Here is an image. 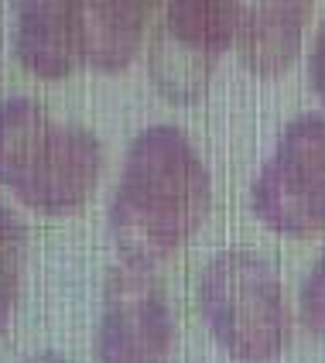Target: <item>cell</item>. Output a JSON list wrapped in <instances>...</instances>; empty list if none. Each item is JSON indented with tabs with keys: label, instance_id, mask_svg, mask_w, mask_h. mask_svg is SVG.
<instances>
[{
	"label": "cell",
	"instance_id": "6da1fadb",
	"mask_svg": "<svg viewBox=\"0 0 325 363\" xmlns=\"http://www.w3.org/2000/svg\"><path fill=\"white\" fill-rule=\"evenodd\" d=\"M212 182L192 134L178 123H151L134 134L110 199V233L127 261L161 264L199 233Z\"/></svg>",
	"mask_w": 325,
	"mask_h": 363
},
{
	"label": "cell",
	"instance_id": "ba28073f",
	"mask_svg": "<svg viewBox=\"0 0 325 363\" xmlns=\"http://www.w3.org/2000/svg\"><path fill=\"white\" fill-rule=\"evenodd\" d=\"M14 55L41 79H65L82 65L79 0H28L14 11Z\"/></svg>",
	"mask_w": 325,
	"mask_h": 363
},
{
	"label": "cell",
	"instance_id": "52a82bcc",
	"mask_svg": "<svg viewBox=\"0 0 325 363\" xmlns=\"http://www.w3.org/2000/svg\"><path fill=\"white\" fill-rule=\"evenodd\" d=\"M312 14V0H246L240 4L229 48L250 72L281 76L302 52Z\"/></svg>",
	"mask_w": 325,
	"mask_h": 363
},
{
	"label": "cell",
	"instance_id": "4fadbf2b",
	"mask_svg": "<svg viewBox=\"0 0 325 363\" xmlns=\"http://www.w3.org/2000/svg\"><path fill=\"white\" fill-rule=\"evenodd\" d=\"M24 363H69V360L59 357V353H52V350H41V353H35V357H28Z\"/></svg>",
	"mask_w": 325,
	"mask_h": 363
},
{
	"label": "cell",
	"instance_id": "277c9868",
	"mask_svg": "<svg viewBox=\"0 0 325 363\" xmlns=\"http://www.w3.org/2000/svg\"><path fill=\"white\" fill-rule=\"evenodd\" d=\"M240 0L158 4L147 38V76L171 103L203 96L223 52L233 45Z\"/></svg>",
	"mask_w": 325,
	"mask_h": 363
},
{
	"label": "cell",
	"instance_id": "7c38bea8",
	"mask_svg": "<svg viewBox=\"0 0 325 363\" xmlns=\"http://www.w3.org/2000/svg\"><path fill=\"white\" fill-rule=\"evenodd\" d=\"M308 79L315 86V93L325 103V21L319 24L315 38H312V52H308Z\"/></svg>",
	"mask_w": 325,
	"mask_h": 363
},
{
	"label": "cell",
	"instance_id": "7a4b0ae2",
	"mask_svg": "<svg viewBox=\"0 0 325 363\" xmlns=\"http://www.w3.org/2000/svg\"><path fill=\"white\" fill-rule=\"evenodd\" d=\"M103 141L31 96L0 103V185L41 213L79 209L100 185Z\"/></svg>",
	"mask_w": 325,
	"mask_h": 363
},
{
	"label": "cell",
	"instance_id": "8fae6325",
	"mask_svg": "<svg viewBox=\"0 0 325 363\" xmlns=\"http://www.w3.org/2000/svg\"><path fill=\"white\" fill-rule=\"evenodd\" d=\"M298 315L312 336L325 340V250L312 261L305 281H302V295H298Z\"/></svg>",
	"mask_w": 325,
	"mask_h": 363
},
{
	"label": "cell",
	"instance_id": "5b68a950",
	"mask_svg": "<svg viewBox=\"0 0 325 363\" xmlns=\"http://www.w3.org/2000/svg\"><path fill=\"white\" fill-rule=\"evenodd\" d=\"M253 213L264 226L287 237H315L325 230V113L291 117L270 158L250 189Z\"/></svg>",
	"mask_w": 325,
	"mask_h": 363
},
{
	"label": "cell",
	"instance_id": "8992f818",
	"mask_svg": "<svg viewBox=\"0 0 325 363\" xmlns=\"http://www.w3.org/2000/svg\"><path fill=\"white\" fill-rule=\"evenodd\" d=\"M175 340L171 298L158 264L117 261L106 267L93 353L100 363H164Z\"/></svg>",
	"mask_w": 325,
	"mask_h": 363
},
{
	"label": "cell",
	"instance_id": "3957f363",
	"mask_svg": "<svg viewBox=\"0 0 325 363\" xmlns=\"http://www.w3.org/2000/svg\"><path fill=\"white\" fill-rule=\"evenodd\" d=\"M199 308L212 340L244 363L274 360L291 333L278 267L246 247L223 250L203 267Z\"/></svg>",
	"mask_w": 325,
	"mask_h": 363
},
{
	"label": "cell",
	"instance_id": "9c48e42d",
	"mask_svg": "<svg viewBox=\"0 0 325 363\" xmlns=\"http://www.w3.org/2000/svg\"><path fill=\"white\" fill-rule=\"evenodd\" d=\"M154 11V0H79L82 62L103 72L127 69L151 31Z\"/></svg>",
	"mask_w": 325,
	"mask_h": 363
},
{
	"label": "cell",
	"instance_id": "30bf717a",
	"mask_svg": "<svg viewBox=\"0 0 325 363\" xmlns=\"http://www.w3.org/2000/svg\"><path fill=\"white\" fill-rule=\"evenodd\" d=\"M28 223L18 216V209L0 206V336L7 333L18 305L21 278L28 264Z\"/></svg>",
	"mask_w": 325,
	"mask_h": 363
}]
</instances>
